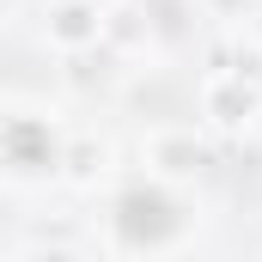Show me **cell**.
Here are the masks:
<instances>
[{"mask_svg":"<svg viewBox=\"0 0 262 262\" xmlns=\"http://www.w3.org/2000/svg\"><path fill=\"white\" fill-rule=\"evenodd\" d=\"M140 159H146V171L152 177H165V183H189L207 171V140L195 128H152L140 140Z\"/></svg>","mask_w":262,"mask_h":262,"instance_id":"obj_1","label":"cell"},{"mask_svg":"<svg viewBox=\"0 0 262 262\" xmlns=\"http://www.w3.org/2000/svg\"><path fill=\"white\" fill-rule=\"evenodd\" d=\"M201 116H207L220 134L250 128V122L262 116V85L244 79V73H213V79L201 85Z\"/></svg>","mask_w":262,"mask_h":262,"instance_id":"obj_2","label":"cell"},{"mask_svg":"<svg viewBox=\"0 0 262 262\" xmlns=\"http://www.w3.org/2000/svg\"><path fill=\"white\" fill-rule=\"evenodd\" d=\"M98 37H104V6H98V0H61V6L49 12V43L67 49V55L92 49Z\"/></svg>","mask_w":262,"mask_h":262,"instance_id":"obj_3","label":"cell"},{"mask_svg":"<svg viewBox=\"0 0 262 262\" xmlns=\"http://www.w3.org/2000/svg\"><path fill=\"white\" fill-rule=\"evenodd\" d=\"M61 165H67V183L92 189V183H104V177H110V146L85 134V140H73V146L61 152Z\"/></svg>","mask_w":262,"mask_h":262,"instance_id":"obj_4","label":"cell"},{"mask_svg":"<svg viewBox=\"0 0 262 262\" xmlns=\"http://www.w3.org/2000/svg\"><path fill=\"white\" fill-rule=\"evenodd\" d=\"M98 43H116V49H122V43H152V25H146V12H140V6H134V0H116V6H104V37H98Z\"/></svg>","mask_w":262,"mask_h":262,"instance_id":"obj_5","label":"cell"}]
</instances>
